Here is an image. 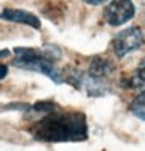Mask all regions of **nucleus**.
Returning <instances> with one entry per match:
<instances>
[{"label": "nucleus", "instance_id": "obj_10", "mask_svg": "<svg viewBox=\"0 0 145 151\" xmlns=\"http://www.w3.org/2000/svg\"><path fill=\"white\" fill-rule=\"evenodd\" d=\"M84 3L87 5H92V6H98V5H103V3H108L109 0H83Z\"/></svg>", "mask_w": 145, "mask_h": 151}, {"label": "nucleus", "instance_id": "obj_3", "mask_svg": "<svg viewBox=\"0 0 145 151\" xmlns=\"http://www.w3.org/2000/svg\"><path fill=\"white\" fill-rule=\"evenodd\" d=\"M145 44L144 33L139 27H130L120 31L113 41V52L117 58H123L128 53L139 50Z\"/></svg>", "mask_w": 145, "mask_h": 151}, {"label": "nucleus", "instance_id": "obj_2", "mask_svg": "<svg viewBox=\"0 0 145 151\" xmlns=\"http://www.w3.org/2000/svg\"><path fill=\"white\" fill-rule=\"evenodd\" d=\"M16 59L13 61L14 67L24 70H33L39 72V73L48 76L50 80L55 83H63V73L55 67V63L50 61L45 55L44 50L39 48H31V47H16L14 48Z\"/></svg>", "mask_w": 145, "mask_h": 151}, {"label": "nucleus", "instance_id": "obj_9", "mask_svg": "<svg viewBox=\"0 0 145 151\" xmlns=\"http://www.w3.org/2000/svg\"><path fill=\"white\" fill-rule=\"evenodd\" d=\"M136 76L141 83H145V58L141 61V64L137 65V70H136Z\"/></svg>", "mask_w": 145, "mask_h": 151}, {"label": "nucleus", "instance_id": "obj_4", "mask_svg": "<svg viewBox=\"0 0 145 151\" xmlns=\"http://www.w3.org/2000/svg\"><path fill=\"white\" fill-rule=\"evenodd\" d=\"M136 14L133 0H109L105 8V20L111 27H120L130 22Z\"/></svg>", "mask_w": 145, "mask_h": 151}, {"label": "nucleus", "instance_id": "obj_5", "mask_svg": "<svg viewBox=\"0 0 145 151\" xmlns=\"http://www.w3.org/2000/svg\"><path fill=\"white\" fill-rule=\"evenodd\" d=\"M0 19L6 22H14L20 25H28L35 30L41 28V20L36 14L30 13L27 9H16V8H6L0 13Z\"/></svg>", "mask_w": 145, "mask_h": 151}, {"label": "nucleus", "instance_id": "obj_12", "mask_svg": "<svg viewBox=\"0 0 145 151\" xmlns=\"http://www.w3.org/2000/svg\"><path fill=\"white\" fill-rule=\"evenodd\" d=\"M8 55H9L8 50H3V52H0V58H5V56H8Z\"/></svg>", "mask_w": 145, "mask_h": 151}, {"label": "nucleus", "instance_id": "obj_6", "mask_svg": "<svg viewBox=\"0 0 145 151\" xmlns=\"http://www.w3.org/2000/svg\"><path fill=\"white\" fill-rule=\"evenodd\" d=\"M113 70H114V65L111 64L108 59L94 58L92 63H91V67H89V76L97 78V80H103V78L108 76Z\"/></svg>", "mask_w": 145, "mask_h": 151}, {"label": "nucleus", "instance_id": "obj_11", "mask_svg": "<svg viewBox=\"0 0 145 151\" xmlns=\"http://www.w3.org/2000/svg\"><path fill=\"white\" fill-rule=\"evenodd\" d=\"M6 75H8V67L5 64H0V80H3Z\"/></svg>", "mask_w": 145, "mask_h": 151}, {"label": "nucleus", "instance_id": "obj_8", "mask_svg": "<svg viewBox=\"0 0 145 151\" xmlns=\"http://www.w3.org/2000/svg\"><path fill=\"white\" fill-rule=\"evenodd\" d=\"M33 111L35 112H44V114H50V112H55V111H59L58 109V104L53 103V101H38L36 104H33Z\"/></svg>", "mask_w": 145, "mask_h": 151}, {"label": "nucleus", "instance_id": "obj_7", "mask_svg": "<svg viewBox=\"0 0 145 151\" xmlns=\"http://www.w3.org/2000/svg\"><path fill=\"white\" fill-rule=\"evenodd\" d=\"M130 111H131V114L134 115V117H137L139 120L145 122V91L141 92V93H139L137 97L131 101Z\"/></svg>", "mask_w": 145, "mask_h": 151}, {"label": "nucleus", "instance_id": "obj_1", "mask_svg": "<svg viewBox=\"0 0 145 151\" xmlns=\"http://www.w3.org/2000/svg\"><path fill=\"white\" fill-rule=\"evenodd\" d=\"M30 131L41 142H81L87 139V120L78 111H55L38 120Z\"/></svg>", "mask_w": 145, "mask_h": 151}]
</instances>
